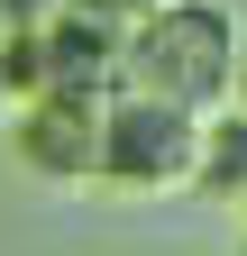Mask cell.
Masks as SVG:
<instances>
[{
	"label": "cell",
	"instance_id": "cell-1",
	"mask_svg": "<svg viewBox=\"0 0 247 256\" xmlns=\"http://www.w3.org/2000/svg\"><path fill=\"white\" fill-rule=\"evenodd\" d=\"M238 18L220 10V0H165L156 18H138L128 28V74L138 92H156V101H174V110H192V119H210V110H229L238 101Z\"/></svg>",
	"mask_w": 247,
	"mask_h": 256
},
{
	"label": "cell",
	"instance_id": "cell-2",
	"mask_svg": "<svg viewBox=\"0 0 247 256\" xmlns=\"http://www.w3.org/2000/svg\"><path fill=\"white\" fill-rule=\"evenodd\" d=\"M101 183L110 192H192L202 183V119L119 82L101 101Z\"/></svg>",
	"mask_w": 247,
	"mask_h": 256
},
{
	"label": "cell",
	"instance_id": "cell-3",
	"mask_svg": "<svg viewBox=\"0 0 247 256\" xmlns=\"http://www.w3.org/2000/svg\"><path fill=\"white\" fill-rule=\"evenodd\" d=\"M10 146H18V165L37 183H101V101H82V92H28Z\"/></svg>",
	"mask_w": 247,
	"mask_h": 256
},
{
	"label": "cell",
	"instance_id": "cell-4",
	"mask_svg": "<svg viewBox=\"0 0 247 256\" xmlns=\"http://www.w3.org/2000/svg\"><path fill=\"white\" fill-rule=\"evenodd\" d=\"M55 10H64V0H0V18H10V28H46Z\"/></svg>",
	"mask_w": 247,
	"mask_h": 256
},
{
	"label": "cell",
	"instance_id": "cell-5",
	"mask_svg": "<svg viewBox=\"0 0 247 256\" xmlns=\"http://www.w3.org/2000/svg\"><path fill=\"white\" fill-rule=\"evenodd\" d=\"M110 10H119V18H128V28H138V18H156V10H165V0H110Z\"/></svg>",
	"mask_w": 247,
	"mask_h": 256
},
{
	"label": "cell",
	"instance_id": "cell-6",
	"mask_svg": "<svg viewBox=\"0 0 247 256\" xmlns=\"http://www.w3.org/2000/svg\"><path fill=\"white\" fill-rule=\"evenodd\" d=\"M238 110H247V46H238Z\"/></svg>",
	"mask_w": 247,
	"mask_h": 256
},
{
	"label": "cell",
	"instance_id": "cell-7",
	"mask_svg": "<svg viewBox=\"0 0 247 256\" xmlns=\"http://www.w3.org/2000/svg\"><path fill=\"white\" fill-rule=\"evenodd\" d=\"M238 256H247V229H238Z\"/></svg>",
	"mask_w": 247,
	"mask_h": 256
},
{
	"label": "cell",
	"instance_id": "cell-8",
	"mask_svg": "<svg viewBox=\"0 0 247 256\" xmlns=\"http://www.w3.org/2000/svg\"><path fill=\"white\" fill-rule=\"evenodd\" d=\"M0 37H10V18H0Z\"/></svg>",
	"mask_w": 247,
	"mask_h": 256
}]
</instances>
